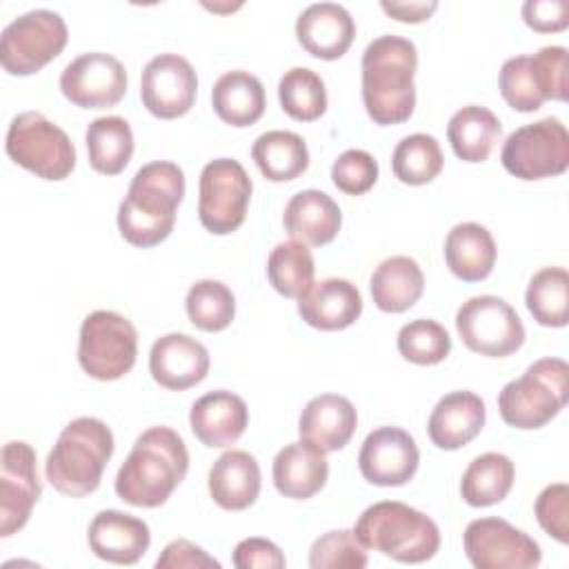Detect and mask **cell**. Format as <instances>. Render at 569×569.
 <instances>
[{
	"instance_id": "1",
	"label": "cell",
	"mask_w": 569,
	"mask_h": 569,
	"mask_svg": "<svg viewBox=\"0 0 569 569\" xmlns=\"http://www.w3.org/2000/svg\"><path fill=\"white\" fill-rule=\"evenodd\" d=\"M189 471L184 440L171 427L142 431L116 473L113 489L131 507L153 509L169 500Z\"/></svg>"
},
{
	"instance_id": "2",
	"label": "cell",
	"mask_w": 569,
	"mask_h": 569,
	"mask_svg": "<svg viewBox=\"0 0 569 569\" xmlns=\"http://www.w3.org/2000/svg\"><path fill=\"white\" fill-rule=\"evenodd\" d=\"M362 104L380 124L407 122L416 109V44L402 36H378L362 51Z\"/></svg>"
},
{
	"instance_id": "3",
	"label": "cell",
	"mask_w": 569,
	"mask_h": 569,
	"mask_svg": "<svg viewBox=\"0 0 569 569\" xmlns=\"http://www.w3.org/2000/svg\"><path fill=\"white\" fill-rule=\"evenodd\" d=\"M184 173L176 162L142 164L118 207V231L133 247H156L167 240L184 198Z\"/></svg>"
},
{
	"instance_id": "4",
	"label": "cell",
	"mask_w": 569,
	"mask_h": 569,
	"mask_svg": "<svg viewBox=\"0 0 569 569\" xmlns=\"http://www.w3.org/2000/svg\"><path fill=\"white\" fill-rule=\"evenodd\" d=\"M113 433L100 418L80 416L58 436L44 462L49 485L71 498H82L100 487L113 456Z\"/></svg>"
},
{
	"instance_id": "5",
	"label": "cell",
	"mask_w": 569,
	"mask_h": 569,
	"mask_svg": "<svg viewBox=\"0 0 569 569\" xmlns=\"http://www.w3.org/2000/svg\"><path fill=\"white\" fill-rule=\"evenodd\" d=\"M353 533L367 549L405 565L427 562L440 549L438 525L427 513L398 500L369 505L356 520Z\"/></svg>"
},
{
	"instance_id": "6",
	"label": "cell",
	"mask_w": 569,
	"mask_h": 569,
	"mask_svg": "<svg viewBox=\"0 0 569 569\" xmlns=\"http://www.w3.org/2000/svg\"><path fill=\"white\" fill-rule=\"evenodd\" d=\"M569 367L562 358H540L498 393L500 418L513 429H540L567 405Z\"/></svg>"
},
{
	"instance_id": "7",
	"label": "cell",
	"mask_w": 569,
	"mask_h": 569,
	"mask_svg": "<svg viewBox=\"0 0 569 569\" xmlns=\"http://www.w3.org/2000/svg\"><path fill=\"white\" fill-rule=\"evenodd\" d=\"M4 149L18 167L42 180H64L76 167L71 138L40 111H22L9 122Z\"/></svg>"
},
{
	"instance_id": "8",
	"label": "cell",
	"mask_w": 569,
	"mask_h": 569,
	"mask_svg": "<svg viewBox=\"0 0 569 569\" xmlns=\"http://www.w3.org/2000/svg\"><path fill=\"white\" fill-rule=\"evenodd\" d=\"M138 356V331L129 318L98 309L91 311L78 336V362L96 380L109 382L127 376Z\"/></svg>"
},
{
	"instance_id": "9",
	"label": "cell",
	"mask_w": 569,
	"mask_h": 569,
	"mask_svg": "<svg viewBox=\"0 0 569 569\" xmlns=\"http://www.w3.org/2000/svg\"><path fill=\"white\" fill-rule=\"evenodd\" d=\"M69 29L60 13L33 9L13 18L0 38V64L9 76H33L67 47Z\"/></svg>"
},
{
	"instance_id": "10",
	"label": "cell",
	"mask_w": 569,
	"mask_h": 569,
	"mask_svg": "<svg viewBox=\"0 0 569 569\" xmlns=\"http://www.w3.org/2000/svg\"><path fill=\"white\" fill-rule=\"evenodd\" d=\"M500 162L520 180H542L567 171L569 133L562 120L542 118L511 131L502 144Z\"/></svg>"
},
{
	"instance_id": "11",
	"label": "cell",
	"mask_w": 569,
	"mask_h": 569,
	"mask_svg": "<svg viewBox=\"0 0 569 569\" xmlns=\"http://www.w3.org/2000/svg\"><path fill=\"white\" fill-rule=\"evenodd\" d=\"M251 178L233 158H216L207 162L198 180V218L213 236L236 231L244 218L251 200Z\"/></svg>"
},
{
	"instance_id": "12",
	"label": "cell",
	"mask_w": 569,
	"mask_h": 569,
	"mask_svg": "<svg viewBox=\"0 0 569 569\" xmlns=\"http://www.w3.org/2000/svg\"><path fill=\"white\" fill-rule=\"evenodd\" d=\"M462 345L487 358H507L525 345V325L516 309L498 296H473L456 311Z\"/></svg>"
},
{
	"instance_id": "13",
	"label": "cell",
	"mask_w": 569,
	"mask_h": 569,
	"mask_svg": "<svg viewBox=\"0 0 569 569\" xmlns=\"http://www.w3.org/2000/svg\"><path fill=\"white\" fill-rule=\"evenodd\" d=\"M462 547L476 569H531L542 560L540 545L502 518L471 520Z\"/></svg>"
},
{
	"instance_id": "14",
	"label": "cell",
	"mask_w": 569,
	"mask_h": 569,
	"mask_svg": "<svg viewBox=\"0 0 569 569\" xmlns=\"http://www.w3.org/2000/svg\"><path fill=\"white\" fill-rule=\"evenodd\" d=\"M42 493L38 458L29 442L11 440L0 458V536L18 533L31 518Z\"/></svg>"
},
{
	"instance_id": "15",
	"label": "cell",
	"mask_w": 569,
	"mask_h": 569,
	"mask_svg": "<svg viewBox=\"0 0 569 569\" xmlns=\"http://www.w3.org/2000/svg\"><path fill=\"white\" fill-rule=\"evenodd\" d=\"M60 91L80 109L116 107L127 93L124 64L104 51L80 53L62 69Z\"/></svg>"
},
{
	"instance_id": "16",
	"label": "cell",
	"mask_w": 569,
	"mask_h": 569,
	"mask_svg": "<svg viewBox=\"0 0 569 569\" xmlns=\"http://www.w3.org/2000/svg\"><path fill=\"white\" fill-rule=\"evenodd\" d=\"M198 93V76L191 62L178 53L153 56L140 78V100L147 111L173 120L191 111Z\"/></svg>"
},
{
	"instance_id": "17",
	"label": "cell",
	"mask_w": 569,
	"mask_h": 569,
	"mask_svg": "<svg viewBox=\"0 0 569 569\" xmlns=\"http://www.w3.org/2000/svg\"><path fill=\"white\" fill-rule=\"evenodd\" d=\"M420 465V451L405 429L378 427L373 429L358 453V467L367 482L378 487L407 485Z\"/></svg>"
},
{
	"instance_id": "18",
	"label": "cell",
	"mask_w": 569,
	"mask_h": 569,
	"mask_svg": "<svg viewBox=\"0 0 569 569\" xmlns=\"http://www.w3.org/2000/svg\"><path fill=\"white\" fill-rule=\"evenodd\" d=\"M149 373L169 391L191 389L209 373V351L187 333L160 336L149 351Z\"/></svg>"
},
{
	"instance_id": "19",
	"label": "cell",
	"mask_w": 569,
	"mask_h": 569,
	"mask_svg": "<svg viewBox=\"0 0 569 569\" xmlns=\"http://www.w3.org/2000/svg\"><path fill=\"white\" fill-rule=\"evenodd\" d=\"M96 558L113 565H136L151 545L149 525L118 509L98 511L87 531Z\"/></svg>"
},
{
	"instance_id": "20",
	"label": "cell",
	"mask_w": 569,
	"mask_h": 569,
	"mask_svg": "<svg viewBox=\"0 0 569 569\" xmlns=\"http://www.w3.org/2000/svg\"><path fill=\"white\" fill-rule=\"evenodd\" d=\"M296 38L309 56L338 60L349 51L356 38V22L342 4L316 2L298 16Z\"/></svg>"
},
{
	"instance_id": "21",
	"label": "cell",
	"mask_w": 569,
	"mask_h": 569,
	"mask_svg": "<svg viewBox=\"0 0 569 569\" xmlns=\"http://www.w3.org/2000/svg\"><path fill=\"white\" fill-rule=\"evenodd\" d=\"M356 427L358 411L353 402L338 393H320L311 398L298 418L300 440L322 453L347 447Z\"/></svg>"
},
{
	"instance_id": "22",
	"label": "cell",
	"mask_w": 569,
	"mask_h": 569,
	"mask_svg": "<svg viewBox=\"0 0 569 569\" xmlns=\"http://www.w3.org/2000/svg\"><path fill=\"white\" fill-rule=\"evenodd\" d=\"M485 400L467 389L445 393L429 413L427 433L442 451H456L469 445L485 427Z\"/></svg>"
},
{
	"instance_id": "23",
	"label": "cell",
	"mask_w": 569,
	"mask_h": 569,
	"mask_svg": "<svg viewBox=\"0 0 569 569\" xmlns=\"http://www.w3.org/2000/svg\"><path fill=\"white\" fill-rule=\"evenodd\" d=\"M298 313L313 329L340 331L360 318L362 296L345 278H325L298 298Z\"/></svg>"
},
{
	"instance_id": "24",
	"label": "cell",
	"mask_w": 569,
	"mask_h": 569,
	"mask_svg": "<svg viewBox=\"0 0 569 569\" xmlns=\"http://www.w3.org/2000/svg\"><path fill=\"white\" fill-rule=\"evenodd\" d=\"M189 425L204 447H229L244 433L249 425V409L238 393L224 389L209 391L191 405Z\"/></svg>"
},
{
	"instance_id": "25",
	"label": "cell",
	"mask_w": 569,
	"mask_h": 569,
	"mask_svg": "<svg viewBox=\"0 0 569 569\" xmlns=\"http://www.w3.org/2000/svg\"><path fill=\"white\" fill-rule=\"evenodd\" d=\"M282 224L291 240L307 247H322L338 236L342 227V211L325 191L305 189L289 198Z\"/></svg>"
},
{
	"instance_id": "26",
	"label": "cell",
	"mask_w": 569,
	"mask_h": 569,
	"mask_svg": "<svg viewBox=\"0 0 569 569\" xmlns=\"http://www.w3.org/2000/svg\"><path fill=\"white\" fill-rule=\"evenodd\" d=\"M262 487L258 460L242 449L224 451L209 469V496L224 511L251 507Z\"/></svg>"
},
{
	"instance_id": "27",
	"label": "cell",
	"mask_w": 569,
	"mask_h": 569,
	"mask_svg": "<svg viewBox=\"0 0 569 569\" xmlns=\"http://www.w3.org/2000/svg\"><path fill=\"white\" fill-rule=\"evenodd\" d=\"M325 456L327 453L302 440L284 445L276 453L271 467L278 493L291 500H307L316 496L329 478V462Z\"/></svg>"
},
{
	"instance_id": "28",
	"label": "cell",
	"mask_w": 569,
	"mask_h": 569,
	"mask_svg": "<svg viewBox=\"0 0 569 569\" xmlns=\"http://www.w3.org/2000/svg\"><path fill=\"white\" fill-rule=\"evenodd\" d=\"M496 240L478 222H460L445 238V262L449 271L465 282L485 280L496 264Z\"/></svg>"
},
{
	"instance_id": "29",
	"label": "cell",
	"mask_w": 569,
	"mask_h": 569,
	"mask_svg": "<svg viewBox=\"0 0 569 569\" xmlns=\"http://www.w3.org/2000/svg\"><path fill=\"white\" fill-rule=\"evenodd\" d=\"M211 107L216 116L231 127L256 124L267 107L264 87L260 78L249 71H227L213 82Z\"/></svg>"
},
{
	"instance_id": "30",
	"label": "cell",
	"mask_w": 569,
	"mask_h": 569,
	"mask_svg": "<svg viewBox=\"0 0 569 569\" xmlns=\"http://www.w3.org/2000/svg\"><path fill=\"white\" fill-rule=\"evenodd\" d=\"M373 305L385 313H402L411 309L425 291V273L409 256L385 258L369 280Z\"/></svg>"
},
{
	"instance_id": "31",
	"label": "cell",
	"mask_w": 569,
	"mask_h": 569,
	"mask_svg": "<svg viewBox=\"0 0 569 569\" xmlns=\"http://www.w3.org/2000/svg\"><path fill=\"white\" fill-rule=\"evenodd\" d=\"M502 124L498 116L480 104H467L458 109L447 124V138L453 153L465 162H485L498 138Z\"/></svg>"
},
{
	"instance_id": "32",
	"label": "cell",
	"mask_w": 569,
	"mask_h": 569,
	"mask_svg": "<svg viewBox=\"0 0 569 569\" xmlns=\"http://www.w3.org/2000/svg\"><path fill=\"white\" fill-rule=\"evenodd\" d=\"M251 158L258 171L271 182H289L309 167V149L302 136L284 129L260 133L251 144Z\"/></svg>"
},
{
	"instance_id": "33",
	"label": "cell",
	"mask_w": 569,
	"mask_h": 569,
	"mask_svg": "<svg viewBox=\"0 0 569 569\" xmlns=\"http://www.w3.org/2000/svg\"><path fill=\"white\" fill-rule=\"evenodd\" d=\"M84 142L91 169L102 176L122 173L133 156V131L120 116H102L89 122Z\"/></svg>"
},
{
	"instance_id": "34",
	"label": "cell",
	"mask_w": 569,
	"mask_h": 569,
	"mask_svg": "<svg viewBox=\"0 0 569 569\" xmlns=\"http://www.w3.org/2000/svg\"><path fill=\"white\" fill-rule=\"evenodd\" d=\"M516 480L513 462L498 451H487L469 462L460 480V496L471 507L502 502Z\"/></svg>"
},
{
	"instance_id": "35",
	"label": "cell",
	"mask_w": 569,
	"mask_h": 569,
	"mask_svg": "<svg viewBox=\"0 0 569 569\" xmlns=\"http://www.w3.org/2000/svg\"><path fill=\"white\" fill-rule=\"evenodd\" d=\"M525 305L542 327H565L569 322V273L565 267H542L525 291Z\"/></svg>"
},
{
	"instance_id": "36",
	"label": "cell",
	"mask_w": 569,
	"mask_h": 569,
	"mask_svg": "<svg viewBox=\"0 0 569 569\" xmlns=\"http://www.w3.org/2000/svg\"><path fill=\"white\" fill-rule=\"evenodd\" d=\"M445 167V156L440 142L429 133H411L405 136L393 153H391V169L393 176L402 184L420 187L440 176Z\"/></svg>"
},
{
	"instance_id": "37",
	"label": "cell",
	"mask_w": 569,
	"mask_h": 569,
	"mask_svg": "<svg viewBox=\"0 0 569 569\" xmlns=\"http://www.w3.org/2000/svg\"><path fill=\"white\" fill-rule=\"evenodd\" d=\"M316 276V262L307 244L289 240L278 242L267 258V278L284 298H300Z\"/></svg>"
},
{
	"instance_id": "38",
	"label": "cell",
	"mask_w": 569,
	"mask_h": 569,
	"mask_svg": "<svg viewBox=\"0 0 569 569\" xmlns=\"http://www.w3.org/2000/svg\"><path fill=\"white\" fill-rule=\"evenodd\" d=\"M282 111L298 122H313L327 111L325 80L307 67H291L278 82Z\"/></svg>"
},
{
	"instance_id": "39",
	"label": "cell",
	"mask_w": 569,
	"mask_h": 569,
	"mask_svg": "<svg viewBox=\"0 0 569 569\" xmlns=\"http://www.w3.org/2000/svg\"><path fill=\"white\" fill-rule=\"evenodd\" d=\"M184 309L193 327L216 333L231 325L236 316V298L224 282L207 278L189 287Z\"/></svg>"
},
{
	"instance_id": "40",
	"label": "cell",
	"mask_w": 569,
	"mask_h": 569,
	"mask_svg": "<svg viewBox=\"0 0 569 569\" xmlns=\"http://www.w3.org/2000/svg\"><path fill=\"white\" fill-rule=\"evenodd\" d=\"M396 345L405 360L422 367L442 362L451 351L449 331L431 318H418L402 325Z\"/></svg>"
},
{
	"instance_id": "41",
	"label": "cell",
	"mask_w": 569,
	"mask_h": 569,
	"mask_svg": "<svg viewBox=\"0 0 569 569\" xmlns=\"http://www.w3.org/2000/svg\"><path fill=\"white\" fill-rule=\"evenodd\" d=\"M367 562V547L358 540L353 529L327 531L316 538L309 549L311 569H362Z\"/></svg>"
},
{
	"instance_id": "42",
	"label": "cell",
	"mask_w": 569,
	"mask_h": 569,
	"mask_svg": "<svg viewBox=\"0 0 569 569\" xmlns=\"http://www.w3.org/2000/svg\"><path fill=\"white\" fill-rule=\"evenodd\" d=\"M498 87L505 98V102L520 111V113H531L538 111L545 104V98L536 84L533 71L529 56H513L505 60L500 76H498Z\"/></svg>"
},
{
	"instance_id": "43",
	"label": "cell",
	"mask_w": 569,
	"mask_h": 569,
	"mask_svg": "<svg viewBox=\"0 0 569 569\" xmlns=\"http://www.w3.org/2000/svg\"><path fill=\"white\" fill-rule=\"evenodd\" d=\"M378 180V162L365 149H347L331 164V182L347 196L367 193Z\"/></svg>"
},
{
	"instance_id": "44",
	"label": "cell",
	"mask_w": 569,
	"mask_h": 569,
	"mask_svg": "<svg viewBox=\"0 0 569 569\" xmlns=\"http://www.w3.org/2000/svg\"><path fill=\"white\" fill-rule=\"evenodd\" d=\"M536 84L545 100H567V49L565 47H542L529 56Z\"/></svg>"
},
{
	"instance_id": "45",
	"label": "cell",
	"mask_w": 569,
	"mask_h": 569,
	"mask_svg": "<svg viewBox=\"0 0 569 569\" xmlns=\"http://www.w3.org/2000/svg\"><path fill=\"white\" fill-rule=\"evenodd\" d=\"M536 520L547 536L560 545L569 542V487L565 482L547 485L533 505Z\"/></svg>"
},
{
	"instance_id": "46",
	"label": "cell",
	"mask_w": 569,
	"mask_h": 569,
	"mask_svg": "<svg viewBox=\"0 0 569 569\" xmlns=\"http://www.w3.org/2000/svg\"><path fill=\"white\" fill-rule=\"evenodd\" d=\"M233 565L238 569H282L287 565L280 547L267 538H244L236 545Z\"/></svg>"
},
{
	"instance_id": "47",
	"label": "cell",
	"mask_w": 569,
	"mask_h": 569,
	"mask_svg": "<svg viewBox=\"0 0 569 569\" xmlns=\"http://www.w3.org/2000/svg\"><path fill=\"white\" fill-rule=\"evenodd\" d=\"M522 20L538 33L565 31L569 24L567 0H527L522 4Z\"/></svg>"
},
{
	"instance_id": "48",
	"label": "cell",
	"mask_w": 569,
	"mask_h": 569,
	"mask_svg": "<svg viewBox=\"0 0 569 569\" xmlns=\"http://www.w3.org/2000/svg\"><path fill=\"white\" fill-rule=\"evenodd\" d=\"M158 569H220V562L202 547L178 538L171 540L156 560Z\"/></svg>"
},
{
	"instance_id": "49",
	"label": "cell",
	"mask_w": 569,
	"mask_h": 569,
	"mask_svg": "<svg viewBox=\"0 0 569 569\" xmlns=\"http://www.w3.org/2000/svg\"><path fill=\"white\" fill-rule=\"evenodd\" d=\"M382 11L387 16H391L398 22H409V24H418L431 18V13L438 9L436 0L429 2H396V0H382L380 2Z\"/></svg>"
}]
</instances>
